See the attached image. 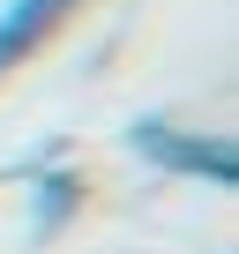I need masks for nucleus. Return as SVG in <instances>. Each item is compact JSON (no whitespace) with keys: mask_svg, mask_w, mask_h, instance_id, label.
<instances>
[{"mask_svg":"<svg viewBox=\"0 0 239 254\" xmlns=\"http://www.w3.org/2000/svg\"><path fill=\"white\" fill-rule=\"evenodd\" d=\"M75 202H82V180H67V172H60V180H45V187H38V224H30V232H38V239H53V232H60V217H67Z\"/></svg>","mask_w":239,"mask_h":254,"instance_id":"obj_3","label":"nucleus"},{"mask_svg":"<svg viewBox=\"0 0 239 254\" xmlns=\"http://www.w3.org/2000/svg\"><path fill=\"white\" fill-rule=\"evenodd\" d=\"M127 150L172 180H194V187H232L239 180V150L209 127H179V120H135L127 127Z\"/></svg>","mask_w":239,"mask_h":254,"instance_id":"obj_1","label":"nucleus"},{"mask_svg":"<svg viewBox=\"0 0 239 254\" xmlns=\"http://www.w3.org/2000/svg\"><path fill=\"white\" fill-rule=\"evenodd\" d=\"M82 0H0V75H15Z\"/></svg>","mask_w":239,"mask_h":254,"instance_id":"obj_2","label":"nucleus"}]
</instances>
